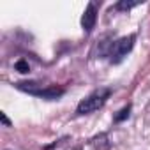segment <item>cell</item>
Here are the masks:
<instances>
[{"label": "cell", "instance_id": "1", "mask_svg": "<svg viewBox=\"0 0 150 150\" xmlns=\"http://www.w3.org/2000/svg\"><path fill=\"white\" fill-rule=\"evenodd\" d=\"M110 96H111V90H110V88H97V90H94L90 96H87V97L78 104L76 115H88V113H92V111L103 108L104 103L110 99Z\"/></svg>", "mask_w": 150, "mask_h": 150}, {"label": "cell", "instance_id": "2", "mask_svg": "<svg viewBox=\"0 0 150 150\" xmlns=\"http://www.w3.org/2000/svg\"><path fill=\"white\" fill-rule=\"evenodd\" d=\"M14 87L20 88V90H23V92H28L30 96L42 97V99H48V101L58 99V97H62L65 94V90L60 88V87H46V88H42V85H37L34 81H20Z\"/></svg>", "mask_w": 150, "mask_h": 150}, {"label": "cell", "instance_id": "3", "mask_svg": "<svg viewBox=\"0 0 150 150\" xmlns=\"http://www.w3.org/2000/svg\"><path fill=\"white\" fill-rule=\"evenodd\" d=\"M134 41H136V35L134 34H129L125 37H120L118 41H115L111 44V50H110V62L111 64H118L124 60V57L134 48Z\"/></svg>", "mask_w": 150, "mask_h": 150}, {"label": "cell", "instance_id": "4", "mask_svg": "<svg viewBox=\"0 0 150 150\" xmlns=\"http://www.w3.org/2000/svg\"><path fill=\"white\" fill-rule=\"evenodd\" d=\"M96 21H97V7H96L94 2H90L88 7L85 9L83 16H81V27H83V30L87 34H90L92 28L96 27Z\"/></svg>", "mask_w": 150, "mask_h": 150}, {"label": "cell", "instance_id": "5", "mask_svg": "<svg viewBox=\"0 0 150 150\" xmlns=\"http://www.w3.org/2000/svg\"><path fill=\"white\" fill-rule=\"evenodd\" d=\"M139 2H127V0H122V2H118L117 6H115V9H118V11H129V9H132V7H136Z\"/></svg>", "mask_w": 150, "mask_h": 150}, {"label": "cell", "instance_id": "6", "mask_svg": "<svg viewBox=\"0 0 150 150\" xmlns=\"http://www.w3.org/2000/svg\"><path fill=\"white\" fill-rule=\"evenodd\" d=\"M129 113H131V104H127L125 108H122V110L118 111V115H115V122H122V120H125V118L129 117Z\"/></svg>", "mask_w": 150, "mask_h": 150}, {"label": "cell", "instance_id": "7", "mask_svg": "<svg viewBox=\"0 0 150 150\" xmlns=\"http://www.w3.org/2000/svg\"><path fill=\"white\" fill-rule=\"evenodd\" d=\"M14 69L20 71V72H28V71H30V65H28L27 60H18V62L14 64Z\"/></svg>", "mask_w": 150, "mask_h": 150}, {"label": "cell", "instance_id": "8", "mask_svg": "<svg viewBox=\"0 0 150 150\" xmlns=\"http://www.w3.org/2000/svg\"><path fill=\"white\" fill-rule=\"evenodd\" d=\"M0 118H2V122H4V124H6V125H11V122H9V120H7V117H6V115H4V113H0Z\"/></svg>", "mask_w": 150, "mask_h": 150}]
</instances>
